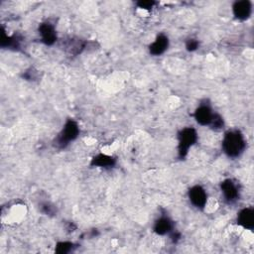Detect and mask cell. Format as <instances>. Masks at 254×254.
Returning <instances> with one entry per match:
<instances>
[{
    "mask_svg": "<svg viewBox=\"0 0 254 254\" xmlns=\"http://www.w3.org/2000/svg\"><path fill=\"white\" fill-rule=\"evenodd\" d=\"M210 126L214 130H217V131L222 129L223 126H224V122H223L222 117L218 113H214V116H213V119H212V122H211Z\"/></svg>",
    "mask_w": 254,
    "mask_h": 254,
    "instance_id": "obj_15",
    "label": "cell"
},
{
    "mask_svg": "<svg viewBox=\"0 0 254 254\" xmlns=\"http://www.w3.org/2000/svg\"><path fill=\"white\" fill-rule=\"evenodd\" d=\"M169 46V39L166 35L160 34L157 36L155 41L150 45L149 51L153 56H160L162 55Z\"/></svg>",
    "mask_w": 254,
    "mask_h": 254,
    "instance_id": "obj_10",
    "label": "cell"
},
{
    "mask_svg": "<svg viewBox=\"0 0 254 254\" xmlns=\"http://www.w3.org/2000/svg\"><path fill=\"white\" fill-rule=\"evenodd\" d=\"M66 51L71 56H76L81 53V51L86 48V42L81 41L80 39H70L66 43Z\"/></svg>",
    "mask_w": 254,
    "mask_h": 254,
    "instance_id": "obj_13",
    "label": "cell"
},
{
    "mask_svg": "<svg viewBox=\"0 0 254 254\" xmlns=\"http://www.w3.org/2000/svg\"><path fill=\"white\" fill-rule=\"evenodd\" d=\"M232 11L234 16L238 20H246L250 17L252 12V5L248 0H241V1H236L232 6Z\"/></svg>",
    "mask_w": 254,
    "mask_h": 254,
    "instance_id": "obj_8",
    "label": "cell"
},
{
    "mask_svg": "<svg viewBox=\"0 0 254 254\" xmlns=\"http://www.w3.org/2000/svg\"><path fill=\"white\" fill-rule=\"evenodd\" d=\"M42 212L46 215H54L56 213V210L53 206L46 203V204L42 205Z\"/></svg>",
    "mask_w": 254,
    "mask_h": 254,
    "instance_id": "obj_18",
    "label": "cell"
},
{
    "mask_svg": "<svg viewBox=\"0 0 254 254\" xmlns=\"http://www.w3.org/2000/svg\"><path fill=\"white\" fill-rule=\"evenodd\" d=\"M74 248V244L72 243V242H69V241H64V242H59L56 246V251L58 253H61V254H66V253H69L71 251H73V249Z\"/></svg>",
    "mask_w": 254,
    "mask_h": 254,
    "instance_id": "obj_14",
    "label": "cell"
},
{
    "mask_svg": "<svg viewBox=\"0 0 254 254\" xmlns=\"http://www.w3.org/2000/svg\"><path fill=\"white\" fill-rule=\"evenodd\" d=\"M189 199L192 205L198 209H204L207 205L208 195L202 186H194L189 191Z\"/></svg>",
    "mask_w": 254,
    "mask_h": 254,
    "instance_id": "obj_5",
    "label": "cell"
},
{
    "mask_svg": "<svg viewBox=\"0 0 254 254\" xmlns=\"http://www.w3.org/2000/svg\"><path fill=\"white\" fill-rule=\"evenodd\" d=\"M173 221L168 217H161L156 220L154 224V231L159 235H165L167 233L172 232L174 229Z\"/></svg>",
    "mask_w": 254,
    "mask_h": 254,
    "instance_id": "obj_11",
    "label": "cell"
},
{
    "mask_svg": "<svg viewBox=\"0 0 254 254\" xmlns=\"http://www.w3.org/2000/svg\"><path fill=\"white\" fill-rule=\"evenodd\" d=\"M221 193L227 204H233L239 199L238 185L231 179H226L220 184Z\"/></svg>",
    "mask_w": 254,
    "mask_h": 254,
    "instance_id": "obj_4",
    "label": "cell"
},
{
    "mask_svg": "<svg viewBox=\"0 0 254 254\" xmlns=\"http://www.w3.org/2000/svg\"><path fill=\"white\" fill-rule=\"evenodd\" d=\"M155 5H156L155 1H149V0H143V1L137 2V6L141 9H145V10H150Z\"/></svg>",
    "mask_w": 254,
    "mask_h": 254,
    "instance_id": "obj_17",
    "label": "cell"
},
{
    "mask_svg": "<svg viewBox=\"0 0 254 254\" xmlns=\"http://www.w3.org/2000/svg\"><path fill=\"white\" fill-rule=\"evenodd\" d=\"M116 163L115 158L106 155V154H99L94 157L92 161V166L101 167V168H112Z\"/></svg>",
    "mask_w": 254,
    "mask_h": 254,
    "instance_id": "obj_12",
    "label": "cell"
},
{
    "mask_svg": "<svg viewBox=\"0 0 254 254\" xmlns=\"http://www.w3.org/2000/svg\"><path fill=\"white\" fill-rule=\"evenodd\" d=\"M213 116H214V112H213V109L212 108L207 105V104H202L195 111L194 113V117L196 119V121L203 125V126H206V125H210L211 122H212V119H213Z\"/></svg>",
    "mask_w": 254,
    "mask_h": 254,
    "instance_id": "obj_7",
    "label": "cell"
},
{
    "mask_svg": "<svg viewBox=\"0 0 254 254\" xmlns=\"http://www.w3.org/2000/svg\"><path fill=\"white\" fill-rule=\"evenodd\" d=\"M237 222L245 229H253L254 227V211L251 208L243 209L237 216Z\"/></svg>",
    "mask_w": 254,
    "mask_h": 254,
    "instance_id": "obj_9",
    "label": "cell"
},
{
    "mask_svg": "<svg viewBox=\"0 0 254 254\" xmlns=\"http://www.w3.org/2000/svg\"><path fill=\"white\" fill-rule=\"evenodd\" d=\"M200 46V43L197 39H189L187 42H186V49L189 51V52H194L196 51Z\"/></svg>",
    "mask_w": 254,
    "mask_h": 254,
    "instance_id": "obj_16",
    "label": "cell"
},
{
    "mask_svg": "<svg viewBox=\"0 0 254 254\" xmlns=\"http://www.w3.org/2000/svg\"><path fill=\"white\" fill-rule=\"evenodd\" d=\"M246 142L242 133L238 130H229L225 133L222 148L224 153L230 158L239 157L245 150Z\"/></svg>",
    "mask_w": 254,
    "mask_h": 254,
    "instance_id": "obj_1",
    "label": "cell"
},
{
    "mask_svg": "<svg viewBox=\"0 0 254 254\" xmlns=\"http://www.w3.org/2000/svg\"><path fill=\"white\" fill-rule=\"evenodd\" d=\"M178 139H179V147H178L179 157L183 159L187 156L189 149L197 142L198 133L196 129H194L193 127H186L179 132Z\"/></svg>",
    "mask_w": 254,
    "mask_h": 254,
    "instance_id": "obj_3",
    "label": "cell"
},
{
    "mask_svg": "<svg viewBox=\"0 0 254 254\" xmlns=\"http://www.w3.org/2000/svg\"><path fill=\"white\" fill-rule=\"evenodd\" d=\"M78 134H79V127L77 123L73 119H69L66 122L62 131L60 132V134L56 137L54 141V145L59 149H64L70 144V142L75 140Z\"/></svg>",
    "mask_w": 254,
    "mask_h": 254,
    "instance_id": "obj_2",
    "label": "cell"
},
{
    "mask_svg": "<svg viewBox=\"0 0 254 254\" xmlns=\"http://www.w3.org/2000/svg\"><path fill=\"white\" fill-rule=\"evenodd\" d=\"M39 34L41 35L42 42L47 46H51L57 41L55 26L50 22H44L39 26Z\"/></svg>",
    "mask_w": 254,
    "mask_h": 254,
    "instance_id": "obj_6",
    "label": "cell"
}]
</instances>
